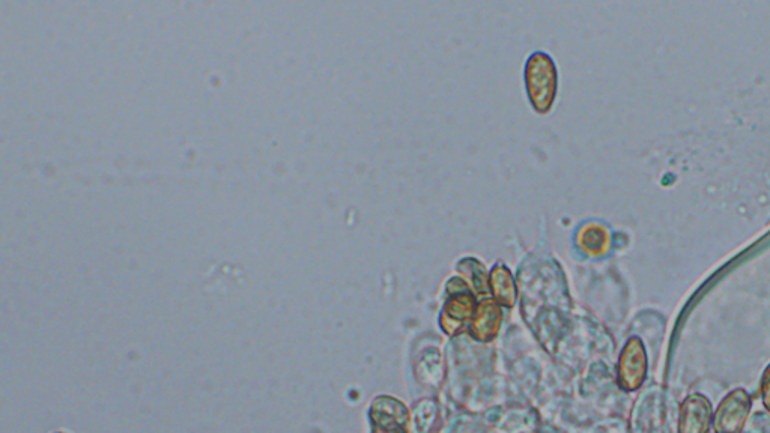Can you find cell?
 I'll return each mask as SVG.
<instances>
[{"label": "cell", "instance_id": "ba28073f", "mask_svg": "<svg viewBox=\"0 0 770 433\" xmlns=\"http://www.w3.org/2000/svg\"><path fill=\"white\" fill-rule=\"evenodd\" d=\"M489 286H491L495 301L500 306L512 307L515 304V283H513L512 274L504 265H497L492 270Z\"/></svg>", "mask_w": 770, "mask_h": 433}, {"label": "cell", "instance_id": "5b68a950", "mask_svg": "<svg viewBox=\"0 0 770 433\" xmlns=\"http://www.w3.org/2000/svg\"><path fill=\"white\" fill-rule=\"evenodd\" d=\"M712 403L703 394H692L680 406L679 433H709Z\"/></svg>", "mask_w": 770, "mask_h": 433}, {"label": "cell", "instance_id": "277c9868", "mask_svg": "<svg viewBox=\"0 0 770 433\" xmlns=\"http://www.w3.org/2000/svg\"><path fill=\"white\" fill-rule=\"evenodd\" d=\"M373 433H408V412L390 397L375 400L372 406Z\"/></svg>", "mask_w": 770, "mask_h": 433}, {"label": "cell", "instance_id": "52a82bcc", "mask_svg": "<svg viewBox=\"0 0 770 433\" xmlns=\"http://www.w3.org/2000/svg\"><path fill=\"white\" fill-rule=\"evenodd\" d=\"M501 313L500 304L495 300H483L477 304L476 313L471 321L470 331L477 340L488 342L494 339L500 331Z\"/></svg>", "mask_w": 770, "mask_h": 433}, {"label": "cell", "instance_id": "9c48e42d", "mask_svg": "<svg viewBox=\"0 0 770 433\" xmlns=\"http://www.w3.org/2000/svg\"><path fill=\"white\" fill-rule=\"evenodd\" d=\"M761 399H763L764 408L770 412V366L764 370L763 379H761Z\"/></svg>", "mask_w": 770, "mask_h": 433}, {"label": "cell", "instance_id": "7a4b0ae2", "mask_svg": "<svg viewBox=\"0 0 770 433\" xmlns=\"http://www.w3.org/2000/svg\"><path fill=\"white\" fill-rule=\"evenodd\" d=\"M751 397L745 390H734L722 400L713 418L716 433H742L751 412Z\"/></svg>", "mask_w": 770, "mask_h": 433}, {"label": "cell", "instance_id": "8992f818", "mask_svg": "<svg viewBox=\"0 0 770 433\" xmlns=\"http://www.w3.org/2000/svg\"><path fill=\"white\" fill-rule=\"evenodd\" d=\"M476 307L473 295L468 294L467 291L453 295L441 313V327L449 336H456L467 325H471Z\"/></svg>", "mask_w": 770, "mask_h": 433}, {"label": "cell", "instance_id": "3957f363", "mask_svg": "<svg viewBox=\"0 0 770 433\" xmlns=\"http://www.w3.org/2000/svg\"><path fill=\"white\" fill-rule=\"evenodd\" d=\"M647 376V354L640 339L634 337L626 343L619 361V384L623 390L635 391L644 384Z\"/></svg>", "mask_w": 770, "mask_h": 433}, {"label": "cell", "instance_id": "6da1fadb", "mask_svg": "<svg viewBox=\"0 0 770 433\" xmlns=\"http://www.w3.org/2000/svg\"><path fill=\"white\" fill-rule=\"evenodd\" d=\"M525 83L534 109L549 112L557 94V70L552 59L545 53H534L525 67Z\"/></svg>", "mask_w": 770, "mask_h": 433}]
</instances>
